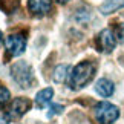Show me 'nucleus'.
Returning a JSON list of instances; mask_svg holds the SVG:
<instances>
[{"label":"nucleus","mask_w":124,"mask_h":124,"mask_svg":"<svg viewBox=\"0 0 124 124\" xmlns=\"http://www.w3.org/2000/svg\"><path fill=\"white\" fill-rule=\"evenodd\" d=\"M31 109V101L28 98L18 97L9 104V109L6 112V121H12V120H18L20 116H23L25 113Z\"/></svg>","instance_id":"4"},{"label":"nucleus","mask_w":124,"mask_h":124,"mask_svg":"<svg viewBox=\"0 0 124 124\" xmlns=\"http://www.w3.org/2000/svg\"><path fill=\"white\" fill-rule=\"evenodd\" d=\"M11 74L14 81L20 84V87L28 89L31 87V84L34 83V74H32V68L26 61H17L16 64H12Z\"/></svg>","instance_id":"2"},{"label":"nucleus","mask_w":124,"mask_h":124,"mask_svg":"<svg viewBox=\"0 0 124 124\" xmlns=\"http://www.w3.org/2000/svg\"><path fill=\"white\" fill-rule=\"evenodd\" d=\"M121 8H124V0H104L103 5L100 6V11L104 16H107V14H112Z\"/></svg>","instance_id":"10"},{"label":"nucleus","mask_w":124,"mask_h":124,"mask_svg":"<svg viewBox=\"0 0 124 124\" xmlns=\"http://www.w3.org/2000/svg\"><path fill=\"white\" fill-rule=\"evenodd\" d=\"M63 112V106H58V104H54V106L51 107V112L47 113V116L49 118H52L54 115H58V113H61Z\"/></svg>","instance_id":"14"},{"label":"nucleus","mask_w":124,"mask_h":124,"mask_svg":"<svg viewBox=\"0 0 124 124\" xmlns=\"http://www.w3.org/2000/svg\"><path fill=\"white\" fill-rule=\"evenodd\" d=\"M52 97H54V89H52V87H46V89L40 90V92L37 93V97H35V104H37V107L43 109L46 104L51 103Z\"/></svg>","instance_id":"9"},{"label":"nucleus","mask_w":124,"mask_h":124,"mask_svg":"<svg viewBox=\"0 0 124 124\" xmlns=\"http://www.w3.org/2000/svg\"><path fill=\"white\" fill-rule=\"evenodd\" d=\"M95 75V64L92 61H81L72 69L69 75V86L72 89H81Z\"/></svg>","instance_id":"1"},{"label":"nucleus","mask_w":124,"mask_h":124,"mask_svg":"<svg viewBox=\"0 0 124 124\" xmlns=\"http://www.w3.org/2000/svg\"><path fill=\"white\" fill-rule=\"evenodd\" d=\"M69 64H60L57 66L55 70H54V75H52V78H54L55 83H64L66 80L69 78Z\"/></svg>","instance_id":"11"},{"label":"nucleus","mask_w":124,"mask_h":124,"mask_svg":"<svg viewBox=\"0 0 124 124\" xmlns=\"http://www.w3.org/2000/svg\"><path fill=\"white\" fill-rule=\"evenodd\" d=\"M115 37L120 43H124V23H120L115 29Z\"/></svg>","instance_id":"13"},{"label":"nucleus","mask_w":124,"mask_h":124,"mask_svg":"<svg viewBox=\"0 0 124 124\" xmlns=\"http://www.w3.org/2000/svg\"><path fill=\"white\" fill-rule=\"evenodd\" d=\"M93 115H95V120L100 124H112L118 120L120 110H118V107L113 106V104L107 103V101H101L95 106Z\"/></svg>","instance_id":"3"},{"label":"nucleus","mask_w":124,"mask_h":124,"mask_svg":"<svg viewBox=\"0 0 124 124\" xmlns=\"http://www.w3.org/2000/svg\"><path fill=\"white\" fill-rule=\"evenodd\" d=\"M95 90H97L101 97H110V95L113 93V90H115V86H113V83L110 81V80L100 78L97 81V84H95Z\"/></svg>","instance_id":"8"},{"label":"nucleus","mask_w":124,"mask_h":124,"mask_svg":"<svg viewBox=\"0 0 124 124\" xmlns=\"http://www.w3.org/2000/svg\"><path fill=\"white\" fill-rule=\"evenodd\" d=\"M5 45H6V49L12 57H18V55H22L23 52H25L26 39H25L23 34H11V35L6 37Z\"/></svg>","instance_id":"5"},{"label":"nucleus","mask_w":124,"mask_h":124,"mask_svg":"<svg viewBox=\"0 0 124 124\" xmlns=\"http://www.w3.org/2000/svg\"><path fill=\"white\" fill-rule=\"evenodd\" d=\"M9 97H11L9 90L5 87V86L0 84V106H5V104L9 101Z\"/></svg>","instance_id":"12"},{"label":"nucleus","mask_w":124,"mask_h":124,"mask_svg":"<svg viewBox=\"0 0 124 124\" xmlns=\"http://www.w3.org/2000/svg\"><path fill=\"white\" fill-rule=\"evenodd\" d=\"M3 45V34H2V31H0V46Z\"/></svg>","instance_id":"15"},{"label":"nucleus","mask_w":124,"mask_h":124,"mask_svg":"<svg viewBox=\"0 0 124 124\" xmlns=\"http://www.w3.org/2000/svg\"><path fill=\"white\" fill-rule=\"evenodd\" d=\"M116 40H115V34L110 29H104L98 34V47L103 52H112L115 49Z\"/></svg>","instance_id":"6"},{"label":"nucleus","mask_w":124,"mask_h":124,"mask_svg":"<svg viewBox=\"0 0 124 124\" xmlns=\"http://www.w3.org/2000/svg\"><path fill=\"white\" fill-rule=\"evenodd\" d=\"M58 3H66V2H69V0H57Z\"/></svg>","instance_id":"16"},{"label":"nucleus","mask_w":124,"mask_h":124,"mask_svg":"<svg viewBox=\"0 0 124 124\" xmlns=\"http://www.w3.org/2000/svg\"><path fill=\"white\" fill-rule=\"evenodd\" d=\"M28 8L35 16H45L46 12L51 11L52 0H29L28 2Z\"/></svg>","instance_id":"7"}]
</instances>
